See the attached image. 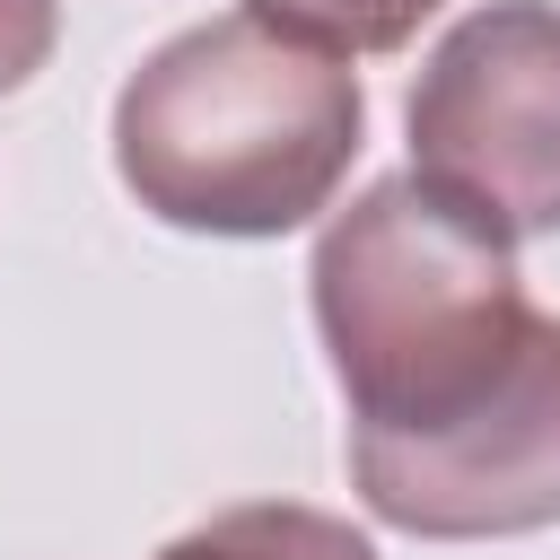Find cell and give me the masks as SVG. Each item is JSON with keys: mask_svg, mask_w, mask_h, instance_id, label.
Segmentation results:
<instances>
[{"mask_svg": "<svg viewBox=\"0 0 560 560\" xmlns=\"http://www.w3.org/2000/svg\"><path fill=\"white\" fill-rule=\"evenodd\" d=\"M368 131L359 70L271 26L210 18L166 35L114 96L122 192L192 236H289L332 210Z\"/></svg>", "mask_w": 560, "mask_h": 560, "instance_id": "7a4b0ae2", "label": "cell"}, {"mask_svg": "<svg viewBox=\"0 0 560 560\" xmlns=\"http://www.w3.org/2000/svg\"><path fill=\"white\" fill-rule=\"evenodd\" d=\"M350 481L368 516L420 542L560 525V315L534 332L525 368L464 420L402 438V446H350Z\"/></svg>", "mask_w": 560, "mask_h": 560, "instance_id": "277c9868", "label": "cell"}, {"mask_svg": "<svg viewBox=\"0 0 560 560\" xmlns=\"http://www.w3.org/2000/svg\"><path fill=\"white\" fill-rule=\"evenodd\" d=\"M245 18L306 44V52L359 61V52H402L438 18V0H245Z\"/></svg>", "mask_w": 560, "mask_h": 560, "instance_id": "8992f818", "label": "cell"}, {"mask_svg": "<svg viewBox=\"0 0 560 560\" xmlns=\"http://www.w3.org/2000/svg\"><path fill=\"white\" fill-rule=\"evenodd\" d=\"M411 175L516 236H560V9L490 0L411 79Z\"/></svg>", "mask_w": 560, "mask_h": 560, "instance_id": "3957f363", "label": "cell"}, {"mask_svg": "<svg viewBox=\"0 0 560 560\" xmlns=\"http://www.w3.org/2000/svg\"><path fill=\"white\" fill-rule=\"evenodd\" d=\"M52 35H61V0H0V96L52 61Z\"/></svg>", "mask_w": 560, "mask_h": 560, "instance_id": "52a82bcc", "label": "cell"}, {"mask_svg": "<svg viewBox=\"0 0 560 560\" xmlns=\"http://www.w3.org/2000/svg\"><path fill=\"white\" fill-rule=\"evenodd\" d=\"M158 560H376V542L350 516H324V508H298V499H254V508L201 516Z\"/></svg>", "mask_w": 560, "mask_h": 560, "instance_id": "5b68a950", "label": "cell"}, {"mask_svg": "<svg viewBox=\"0 0 560 560\" xmlns=\"http://www.w3.org/2000/svg\"><path fill=\"white\" fill-rule=\"evenodd\" d=\"M306 289L350 402V446H402L464 420L551 324L516 280V245L420 175L368 184L315 236Z\"/></svg>", "mask_w": 560, "mask_h": 560, "instance_id": "6da1fadb", "label": "cell"}]
</instances>
